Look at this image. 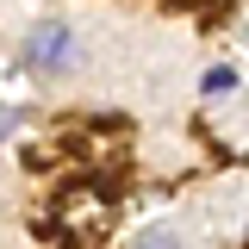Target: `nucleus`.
Segmentation results:
<instances>
[{
    "instance_id": "20e7f679",
    "label": "nucleus",
    "mask_w": 249,
    "mask_h": 249,
    "mask_svg": "<svg viewBox=\"0 0 249 249\" xmlns=\"http://www.w3.org/2000/svg\"><path fill=\"white\" fill-rule=\"evenodd\" d=\"M231 88H237V69H224V62H218V69H206V93H212V100H224Z\"/></svg>"
},
{
    "instance_id": "f03ea898",
    "label": "nucleus",
    "mask_w": 249,
    "mask_h": 249,
    "mask_svg": "<svg viewBox=\"0 0 249 249\" xmlns=\"http://www.w3.org/2000/svg\"><path fill=\"white\" fill-rule=\"evenodd\" d=\"M56 212H62L69 231L93 237V231L106 224V193H100V187H75V193H62V199H56Z\"/></svg>"
},
{
    "instance_id": "39448f33",
    "label": "nucleus",
    "mask_w": 249,
    "mask_h": 249,
    "mask_svg": "<svg viewBox=\"0 0 249 249\" xmlns=\"http://www.w3.org/2000/svg\"><path fill=\"white\" fill-rule=\"evenodd\" d=\"M131 249H181V237L156 224V231H143V237H137V243H131Z\"/></svg>"
},
{
    "instance_id": "f257e3e1",
    "label": "nucleus",
    "mask_w": 249,
    "mask_h": 249,
    "mask_svg": "<svg viewBox=\"0 0 249 249\" xmlns=\"http://www.w3.org/2000/svg\"><path fill=\"white\" fill-rule=\"evenodd\" d=\"M69 62H75V31L62 25V19H44L25 37V50H19V69L25 75H44V81H56Z\"/></svg>"
},
{
    "instance_id": "7ed1b4c3",
    "label": "nucleus",
    "mask_w": 249,
    "mask_h": 249,
    "mask_svg": "<svg viewBox=\"0 0 249 249\" xmlns=\"http://www.w3.org/2000/svg\"><path fill=\"white\" fill-rule=\"evenodd\" d=\"M62 156H75V143H25V168L44 175V168H56Z\"/></svg>"
}]
</instances>
